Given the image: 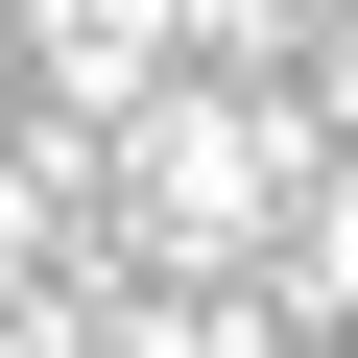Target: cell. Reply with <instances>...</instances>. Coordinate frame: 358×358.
<instances>
[{
	"instance_id": "cell-2",
	"label": "cell",
	"mask_w": 358,
	"mask_h": 358,
	"mask_svg": "<svg viewBox=\"0 0 358 358\" xmlns=\"http://www.w3.org/2000/svg\"><path fill=\"white\" fill-rule=\"evenodd\" d=\"M287 310H310V358H358V167L287 192Z\"/></svg>"
},
{
	"instance_id": "cell-4",
	"label": "cell",
	"mask_w": 358,
	"mask_h": 358,
	"mask_svg": "<svg viewBox=\"0 0 358 358\" xmlns=\"http://www.w3.org/2000/svg\"><path fill=\"white\" fill-rule=\"evenodd\" d=\"M72 96H167V0H72Z\"/></svg>"
},
{
	"instance_id": "cell-1",
	"label": "cell",
	"mask_w": 358,
	"mask_h": 358,
	"mask_svg": "<svg viewBox=\"0 0 358 358\" xmlns=\"http://www.w3.org/2000/svg\"><path fill=\"white\" fill-rule=\"evenodd\" d=\"M287 192H310V143H287V120H239V96H143V239H167V263L287 239Z\"/></svg>"
},
{
	"instance_id": "cell-3",
	"label": "cell",
	"mask_w": 358,
	"mask_h": 358,
	"mask_svg": "<svg viewBox=\"0 0 358 358\" xmlns=\"http://www.w3.org/2000/svg\"><path fill=\"white\" fill-rule=\"evenodd\" d=\"M96 358H287V334H263V310H239V287H167V310H120V334H96Z\"/></svg>"
}]
</instances>
